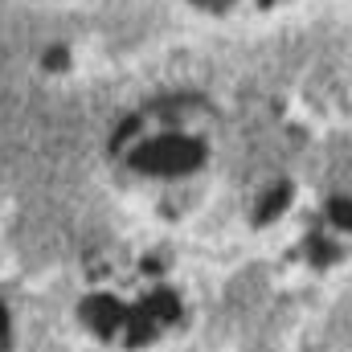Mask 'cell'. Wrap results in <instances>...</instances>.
I'll return each instance as SVG.
<instances>
[{
  "mask_svg": "<svg viewBox=\"0 0 352 352\" xmlns=\"http://www.w3.org/2000/svg\"><path fill=\"white\" fill-rule=\"evenodd\" d=\"M8 349V316H4V307H0V352Z\"/></svg>",
  "mask_w": 352,
  "mask_h": 352,
  "instance_id": "obj_1",
  "label": "cell"
}]
</instances>
